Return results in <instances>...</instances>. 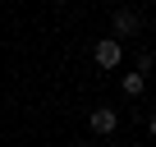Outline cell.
Returning <instances> with one entry per match:
<instances>
[{
	"label": "cell",
	"instance_id": "obj_5",
	"mask_svg": "<svg viewBox=\"0 0 156 147\" xmlns=\"http://www.w3.org/2000/svg\"><path fill=\"white\" fill-rule=\"evenodd\" d=\"M133 69H138V74H151V69H156V55H151V51H138V64H133Z\"/></svg>",
	"mask_w": 156,
	"mask_h": 147
},
{
	"label": "cell",
	"instance_id": "obj_1",
	"mask_svg": "<svg viewBox=\"0 0 156 147\" xmlns=\"http://www.w3.org/2000/svg\"><path fill=\"white\" fill-rule=\"evenodd\" d=\"M92 60H97V69H119V64H124V41H119V37L97 41V46H92Z\"/></svg>",
	"mask_w": 156,
	"mask_h": 147
},
{
	"label": "cell",
	"instance_id": "obj_2",
	"mask_svg": "<svg viewBox=\"0 0 156 147\" xmlns=\"http://www.w3.org/2000/svg\"><path fill=\"white\" fill-rule=\"evenodd\" d=\"M110 28H115L110 37L129 41V37H138V32H142V14H138V9H115V14H110Z\"/></svg>",
	"mask_w": 156,
	"mask_h": 147
},
{
	"label": "cell",
	"instance_id": "obj_3",
	"mask_svg": "<svg viewBox=\"0 0 156 147\" xmlns=\"http://www.w3.org/2000/svg\"><path fill=\"white\" fill-rule=\"evenodd\" d=\"M87 129H92V138L115 133V129H119V110H115V106H97V110L87 115Z\"/></svg>",
	"mask_w": 156,
	"mask_h": 147
},
{
	"label": "cell",
	"instance_id": "obj_6",
	"mask_svg": "<svg viewBox=\"0 0 156 147\" xmlns=\"http://www.w3.org/2000/svg\"><path fill=\"white\" fill-rule=\"evenodd\" d=\"M147 133H151V138H156V115H147Z\"/></svg>",
	"mask_w": 156,
	"mask_h": 147
},
{
	"label": "cell",
	"instance_id": "obj_7",
	"mask_svg": "<svg viewBox=\"0 0 156 147\" xmlns=\"http://www.w3.org/2000/svg\"><path fill=\"white\" fill-rule=\"evenodd\" d=\"M73 147H97V142H92V138H83V142H73Z\"/></svg>",
	"mask_w": 156,
	"mask_h": 147
},
{
	"label": "cell",
	"instance_id": "obj_4",
	"mask_svg": "<svg viewBox=\"0 0 156 147\" xmlns=\"http://www.w3.org/2000/svg\"><path fill=\"white\" fill-rule=\"evenodd\" d=\"M119 92H124V97H142V92H147V74H138V69H129L124 78H119Z\"/></svg>",
	"mask_w": 156,
	"mask_h": 147
}]
</instances>
